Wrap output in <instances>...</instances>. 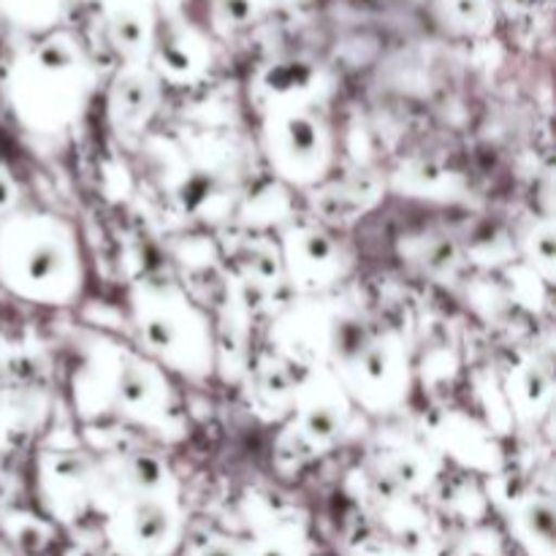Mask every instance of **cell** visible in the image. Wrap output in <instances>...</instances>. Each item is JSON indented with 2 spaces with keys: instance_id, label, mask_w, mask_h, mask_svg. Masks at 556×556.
<instances>
[{
  "instance_id": "cell-1",
  "label": "cell",
  "mask_w": 556,
  "mask_h": 556,
  "mask_svg": "<svg viewBox=\"0 0 556 556\" xmlns=\"http://www.w3.org/2000/svg\"><path fill=\"white\" fill-rule=\"evenodd\" d=\"M96 65L65 30H52L16 54L5 74V103L33 136H60L74 128L96 92Z\"/></svg>"
},
{
  "instance_id": "cell-2",
  "label": "cell",
  "mask_w": 556,
  "mask_h": 556,
  "mask_svg": "<svg viewBox=\"0 0 556 556\" xmlns=\"http://www.w3.org/2000/svg\"><path fill=\"white\" fill-rule=\"evenodd\" d=\"M0 286L22 302L71 307L85 288V258L74 226L43 210H14L0 220Z\"/></svg>"
},
{
  "instance_id": "cell-3",
  "label": "cell",
  "mask_w": 556,
  "mask_h": 556,
  "mask_svg": "<svg viewBox=\"0 0 556 556\" xmlns=\"http://www.w3.org/2000/svg\"><path fill=\"white\" fill-rule=\"evenodd\" d=\"M74 396L85 418L119 416L163 434L172 432L177 421L166 369L112 337H92L85 342Z\"/></svg>"
},
{
  "instance_id": "cell-4",
  "label": "cell",
  "mask_w": 556,
  "mask_h": 556,
  "mask_svg": "<svg viewBox=\"0 0 556 556\" xmlns=\"http://www.w3.org/2000/svg\"><path fill=\"white\" fill-rule=\"evenodd\" d=\"M331 375L351 396L353 407L389 416L405 407L413 391V367L405 337L389 326H372L362 315L337 313L331 337Z\"/></svg>"
},
{
  "instance_id": "cell-5",
  "label": "cell",
  "mask_w": 556,
  "mask_h": 556,
  "mask_svg": "<svg viewBox=\"0 0 556 556\" xmlns=\"http://www.w3.org/2000/svg\"><path fill=\"white\" fill-rule=\"evenodd\" d=\"M141 353L163 369L201 383L217 369L215 324L174 280H139L128 293Z\"/></svg>"
},
{
  "instance_id": "cell-6",
  "label": "cell",
  "mask_w": 556,
  "mask_h": 556,
  "mask_svg": "<svg viewBox=\"0 0 556 556\" xmlns=\"http://www.w3.org/2000/svg\"><path fill=\"white\" fill-rule=\"evenodd\" d=\"M103 541L114 556H177L188 530L179 481L98 494Z\"/></svg>"
},
{
  "instance_id": "cell-7",
  "label": "cell",
  "mask_w": 556,
  "mask_h": 556,
  "mask_svg": "<svg viewBox=\"0 0 556 556\" xmlns=\"http://www.w3.org/2000/svg\"><path fill=\"white\" fill-rule=\"evenodd\" d=\"M261 152L282 182L315 188L334 163V134L318 109H286L261 117Z\"/></svg>"
},
{
  "instance_id": "cell-8",
  "label": "cell",
  "mask_w": 556,
  "mask_h": 556,
  "mask_svg": "<svg viewBox=\"0 0 556 556\" xmlns=\"http://www.w3.org/2000/svg\"><path fill=\"white\" fill-rule=\"evenodd\" d=\"M351 421V396L342 391L329 367H315L299 375L282 440H293L302 454H326L345 438Z\"/></svg>"
},
{
  "instance_id": "cell-9",
  "label": "cell",
  "mask_w": 556,
  "mask_h": 556,
  "mask_svg": "<svg viewBox=\"0 0 556 556\" xmlns=\"http://www.w3.org/2000/svg\"><path fill=\"white\" fill-rule=\"evenodd\" d=\"M36 494L43 519L52 525H76L96 508L98 462L85 451H41L36 459Z\"/></svg>"
},
{
  "instance_id": "cell-10",
  "label": "cell",
  "mask_w": 556,
  "mask_h": 556,
  "mask_svg": "<svg viewBox=\"0 0 556 556\" xmlns=\"http://www.w3.org/2000/svg\"><path fill=\"white\" fill-rule=\"evenodd\" d=\"M282 280L291 282L293 291L304 299L326 296L351 275V255L340 239L320 226L299 223L282 231L280 244Z\"/></svg>"
},
{
  "instance_id": "cell-11",
  "label": "cell",
  "mask_w": 556,
  "mask_h": 556,
  "mask_svg": "<svg viewBox=\"0 0 556 556\" xmlns=\"http://www.w3.org/2000/svg\"><path fill=\"white\" fill-rule=\"evenodd\" d=\"M215 65V49L210 36L195 22L179 14V9H161L155 38H152L150 68L163 85H199Z\"/></svg>"
},
{
  "instance_id": "cell-12",
  "label": "cell",
  "mask_w": 556,
  "mask_h": 556,
  "mask_svg": "<svg viewBox=\"0 0 556 556\" xmlns=\"http://www.w3.org/2000/svg\"><path fill=\"white\" fill-rule=\"evenodd\" d=\"M329 90V71L307 58L269 60L250 79V101L261 117L286 109H318Z\"/></svg>"
},
{
  "instance_id": "cell-13",
  "label": "cell",
  "mask_w": 556,
  "mask_h": 556,
  "mask_svg": "<svg viewBox=\"0 0 556 556\" xmlns=\"http://www.w3.org/2000/svg\"><path fill=\"white\" fill-rule=\"evenodd\" d=\"M340 307L324 296L302 299L296 307L286 309L271 326V353L286 358L299 372L329 364L331 337Z\"/></svg>"
},
{
  "instance_id": "cell-14",
  "label": "cell",
  "mask_w": 556,
  "mask_h": 556,
  "mask_svg": "<svg viewBox=\"0 0 556 556\" xmlns=\"http://www.w3.org/2000/svg\"><path fill=\"white\" fill-rule=\"evenodd\" d=\"M375 497H386V508H405L413 497L427 494L440 476V456L427 445L400 440L375 451L364 470Z\"/></svg>"
},
{
  "instance_id": "cell-15",
  "label": "cell",
  "mask_w": 556,
  "mask_h": 556,
  "mask_svg": "<svg viewBox=\"0 0 556 556\" xmlns=\"http://www.w3.org/2000/svg\"><path fill=\"white\" fill-rule=\"evenodd\" d=\"M163 81L150 63H123L106 87V123L123 144L136 147L155 119Z\"/></svg>"
},
{
  "instance_id": "cell-16",
  "label": "cell",
  "mask_w": 556,
  "mask_h": 556,
  "mask_svg": "<svg viewBox=\"0 0 556 556\" xmlns=\"http://www.w3.org/2000/svg\"><path fill=\"white\" fill-rule=\"evenodd\" d=\"M103 38L123 63H150L161 3L157 0H98Z\"/></svg>"
},
{
  "instance_id": "cell-17",
  "label": "cell",
  "mask_w": 556,
  "mask_h": 556,
  "mask_svg": "<svg viewBox=\"0 0 556 556\" xmlns=\"http://www.w3.org/2000/svg\"><path fill=\"white\" fill-rule=\"evenodd\" d=\"M508 525L510 538L527 556H556V510L552 492L516 489L494 497Z\"/></svg>"
},
{
  "instance_id": "cell-18",
  "label": "cell",
  "mask_w": 556,
  "mask_h": 556,
  "mask_svg": "<svg viewBox=\"0 0 556 556\" xmlns=\"http://www.w3.org/2000/svg\"><path fill=\"white\" fill-rule=\"evenodd\" d=\"M299 375L302 372L277 353H261L253 369H248V394L253 410L266 421H282L291 416Z\"/></svg>"
},
{
  "instance_id": "cell-19",
  "label": "cell",
  "mask_w": 556,
  "mask_h": 556,
  "mask_svg": "<svg viewBox=\"0 0 556 556\" xmlns=\"http://www.w3.org/2000/svg\"><path fill=\"white\" fill-rule=\"evenodd\" d=\"M505 396L521 424H541L552 413L556 396L552 364L541 356L521 358L505 378Z\"/></svg>"
},
{
  "instance_id": "cell-20",
  "label": "cell",
  "mask_w": 556,
  "mask_h": 556,
  "mask_svg": "<svg viewBox=\"0 0 556 556\" xmlns=\"http://www.w3.org/2000/svg\"><path fill=\"white\" fill-rule=\"evenodd\" d=\"M242 541L248 556H313L307 525L291 514L250 519V538Z\"/></svg>"
},
{
  "instance_id": "cell-21",
  "label": "cell",
  "mask_w": 556,
  "mask_h": 556,
  "mask_svg": "<svg viewBox=\"0 0 556 556\" xmlns=\"http://www.w3.org/2000/svg\"><path fill=\"white\" fill-rule=\"evenodd\" d=\"M434 25L456 38H483L497 25L494 0H429Z\"/></svg>"
},
{
  "instance_id": "cell-22",
  "label": "cell",
  "mask_w": 556,
  "mask_h": 556,
  "mask_svg": "<svg viewBox=\"0 0 556 556\" xmlns=\"http://www.w3.org/2000/svg\"><path fill=\"white\" fill-rule=\"evenodd\" d=\"M65 11L68 0H0V20L33 38L58 30Z\"/></svg>"
},
{
  "instance_id": "cell-23",
  "label": "cell",
  "mask_w": 556,
  "mask_h": 556,
  "mask_svg": "<svg viewBox=\"0 0 556 556\" xmlns=\"http://www.w3.org/2000/svg\"><path fill=\"white\" fill-rule=\"evenodd\" d=\"M0 532L9 541V546L16 552L25 554H41L43 548H49L54 538V525L43 516L25 514V510H14V514H5L0 521Z\"/></svg>"
},
{
  "instance_id": "cell-24",
  "label": "cell",
  "mask_w": 556,
  "mask_h": 556,
  "mask_svg": "<svg viewBox=\"0 0 556 556\" xmlns=\"http://www.w3.org/2000/svg\"><path fill=\"white\" fill-rule=\"evenodd\" d=\"M521 255L530 264V269L541 277L546 286H552L556 275V231L552 217L535 220L521 233Z\"/></svg>"
},
{
  "instance_id": "cell-25",
  "label": "cell",
  "mask_w": 556,
  "mask_h": 556,
  "mask_svg": "<svg viewBox=\"0 0 556 556\" xmlns=\"http://www.w3.org/2000/svg\"><path fill=\"white\" fill-rule=\"evenodd\" d=\"M407 255H410L413 264L421 266L427 275L454 277L462 264L459 248H456L448 237H443V233H427V237H421L416 242V248L407 250Z\"/></svg>"
},
{
  "instance_id": "cell-26",
  "label": "cell",
  "mask_w": 556,
  "mask_h": 556,
  "mask_svg": "<svg viewBox=\"0 0 556 556\" xmlns=\"http://www.w3.org/2000/svg\"><path fill=\"white\" fill-rule=\"evenodd\" d=\"M239 282H253L258 291H271L282 280V261L277 244H253L239 266Z\"/></svg>"
},
{
  "instance_id": "cell-27",
  "label": "cell",
  "mask_w": 556,
  "mask_h": 556,
  "mask_svg": "<svg viewBox=\"0 0 556 556\" xmlns=\"http://www.w3.org/2000/svg\"><path fill=\"white\" fill-rule=\"evenodd\" d=\"M264 14L266 9L261 0H212V27L223 36L248 30Z\"/></svg>"
},
{
  "instance_id": "cell-28",
  "label": "cell",
  "mask_w": 556,
  "mask_h": 556,
  "mask_svg": "<svg viewBox=\"0 0 556 556\" xmlns=\"http://www.w3.org/2000/svg\"><path fill=\"white\" fill-rule=\"evenodd\" d=\"M179 556H248L242 538L226 532H204V535L185 541Z\"/></svg>"
},
{
  "instance_id": "cell-29",
  "label": "cell",
  "mask_w": 556,
  "mask_h": 556,
  "mask_svg": "<svg viewBox=\"0 0 556 556\" xmlns=\"http://www.w3.org/2000/svg\"><path fill=\"white\" fill-rule=\"evenodd\" d=\"M25 427V413L20 410V405L14 402V396L0 394V448L9 445V440L14 438L16 429Z\"/></svg>"
},
{
  "instance_id": "cell-30",
  "label": "cell",
  "mask_w": 556,
  "mask_h": 556,
  "mask_svg": "<svg viewBox=\"0 0 556 556\" xmlns=\"http://www.w3.org/2000/svg\"><path fill=\"white\" fill-rule=\"evenodd\" d=\"M16 199H20L16 179L11 177L9 168L0 166V220H3L5 215H11L14 210H20V206H16Z\"/></svg>"
},
{
  "instance_id": "cell-31",
  "label": "cell",
  "mask_w": 556,
  "mask_h": 556,
  "mask_svg": "<svg viewBox=\"0 0 556 556\" xmlns=\"http://www.w3.org/2000/svg\"><path fill=\"white\" fill-rule=\"evenodd\" d=\"M302 3V0H261V5H264L266 11L269 9H286V5H296Z\"/></svg>"
},
{
  "instance_id": "cell-32",
  "label": "cell",
  "mask_w": 556,
  "mask_h": 556,
  "mask_svg": "<svg viewBox=\"0 0 556 556\" xmlns=\"http://www.w3.org/2000/svg\"><path fill=\"white\" fill-rule=\"evenodd\" d=\"M63 556H101V554H96L92 548H87V546H71V548H65Z\"/></svg>"
},
{
  "instance_id": "cell-33",
  "label": "cell",
  "mask_w": 556,
  "mask_h": 556,
  "mask_svg": "<svg viewBox=\"0 0 556 556\" xmlns=\"http://www.w3.org/2000/svg\"><path fill=\"white\" fill-rule=\"evenodd\" d=\"M0 556H16L14 548H11L9 541L3 538V532H0Z\"/></svg>"
}]
</instances>
